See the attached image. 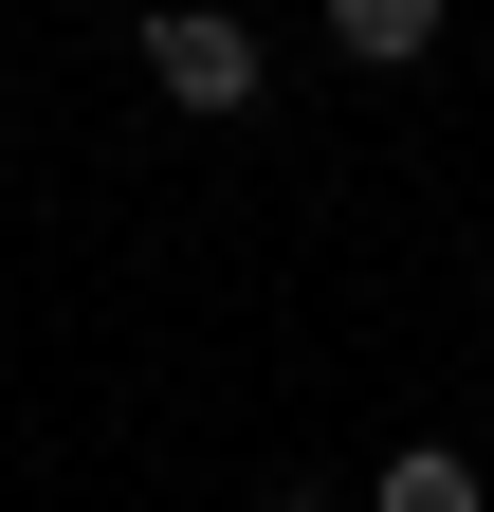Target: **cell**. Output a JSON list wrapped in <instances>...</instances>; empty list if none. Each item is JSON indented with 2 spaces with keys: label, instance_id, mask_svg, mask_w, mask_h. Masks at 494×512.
<instances>
[{
  "label": "cell",
  "instance_id": "obj_2",
  "mask_svg": "<svg viewBox=\"0 0 494 512\" xmlns=\"http://www.w3.org/2000/svg\"><path fill=\"white\" fill-rule=\"evenodd\" d=\"M330 55L348 74H421L440 55V0H330Z\"/></svg>",
  "mask_w": 494,
  "mask_h": 512
},
{
  "label": "cell",
  "instance_id": "obj_1",
  "mask_svg": "<svg viewBox=\"0 0 494 512\" xmlns=\"http://www.w3.org/2000/svg\"><path fill=\"white\" fill-rule=\"evenodd\" d=\"M147 92H165L183 128H238V110L275 92V55H257L238 0H165V19H147Z\"/></svg>",
  "mask_w": 494,
  "mask_h": 512
},
{
  "label": "cell",
  "instance_id": "obj_3",
  "mask_svg": "<svg viewBox=\"0 0 494 512\" xmlns=\"http://www.w3.org/2000/svg\"><path fill=\"white\" fill-rule=\"evenodd\" d=\"M366 512H494V494H476V458H458V439H403V458L366 476Z\"/></svg>",
  "mask_w": 494,
  "mask_h": 512
}]
</instances>
